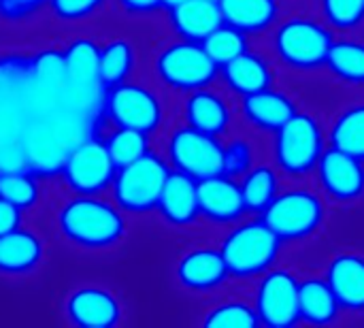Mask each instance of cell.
Wrapping results in <instances>:
<instances>
[{
  "instance_id": "cell-1",
  "label": "cell",
  "mask_w": 364,
  "mask_h": 328,
  "mask_svg": "<svg viewBox=\"0 0 364 328\" xmlns=\"http://www.w3.org/2000/svg\"><path fill=\"white\" fill-rule=\"evenodd\" d=\"M60 243L83 256H107L126 245L130 218L109 194H70L55 188L47 207Z\"/></svg>"
},
{
  "instance_id": "cell-2",
  "label": "cell",
  "mask_w": 364,
  "mask_h": 328,
  "mask_svg": "<svg viewBox=\"0 0 364 328\" xmlns=\"http://www.w3.org/2000/svg\"><path fill=\"white\" fill-rule=\"evenodd\" d=\"M98 113L107 126L134 128L156 141L175 120L173 98L145 75L102 90Z\"/></svg>"
},
{
  "instance_id": "cell-3",
  "label": "cell",
  "mask_w": 364,
  "mask_h": 328,
  "mask_svg": "<svg viewBox=\"0 0 364 328\" xmlns=\"http://www.w3.org/2000/svg\"><path fill=\"white\" fill-rule=\"evenodd\" d=\"M147 77L171 98H179L205 85H213L220 66L209 58L203 43L166 36L145 53Z\"/></svg>"
},
{
  "instance_id": "cell-4",
  "label": "cell",
  "mask_w": 364,
  "mask_h": 328,
  "mask_svg": "<svg viewBox=\"0 0 364 328\" xmlns=\"http://www.w3.org/2000/svg\"><path fill=\"white\" fill-rule=\"evenodd\" d=\"M284 241L267 226V222L258 218L239 220L220 239V252L226 263L228 275L235 282L256 280L279 258Z\"/></svg>"
},
{
  "instance_id": "cell-5",
  "label": "cell",
  "mask_w": 364,
  "mask_h": 328,
  "mask_svg": "<svg viewBox=\"0 0 364 328\" xmlns=\"http://www.w3.org/2000/svg\"><path fill=\"white\" fill-rule=\"evenodd\" d=\"M64 60V96L66 105L87 117L98 115L102 85L98 77L100 36L90 30H73L60 45Z\"/></svg>"
},
{
  "instance_id": "cell-6",
  "label": "cell",
  "mask_w": 364,
  "mask_h": 328,
  "mask_svg": "<svg viewBox=\"0 0 364 328\" xmlns=\"http://www.w3.org/2000/svg\"><path fill=\"white\" fill-rule=\"evenodd\" d=\"M171 166L158 145L139 160L115 171L109 196L130 220H145L156 213Z\"/></svg>"
},
{
  "instance_id": "cell-7",
  "label": "cell",
  "mask_w": 364,
  "mask_h": 328,
  "mask_svg": "<svg viewBox=\"0 0 364 328\" xmlns=\"http://www.w3.org/2000/svg\"><path fill=\"white\" fill-rule=\"evenodd\" d=\"M156 145L171 171L190 175L196 181L222 173V139L205 134L177 120L168 124Z\"/></svg>"
},
{
  "instance_id": "cell-8",
  "label": "cell",
  "mask_w": 364,
  "mask_h": 328,
  "mask_svg": "<svg viewBox=\"0 0 364 328\" xmlns=\"http://www.w3.org/2000/svg\"><path fill=\"white\" fill-rule=\"evenodd\" d=\"M333 41L335 34L326 21L294 15L277 26L273 34V49L284 66L299 73H311L326 64Z\"/></svg>"
},
{
  "instance_id": "cell-9",
  "label": "cell",
  "mask_w": 364,
  "mask_h": 328,
  "mask_svg": "<svg viewBox=\"0 0 364 328\" xmlns=\"http://www.w3.org/2000/svg\"><path fill=\"white\" fill-rule=\"evenodd\" d=\"M115 171L102 139L87 134L66 152L53 179L55 188L70 194H109Z\"/></svg>"
},
{
  "instance_id": "cell-10",
  "label": "cell",
  "mask_w": 364,
  "mask_h": 328,
  "mask_svg": "<svg viewBox=\"0 0 364 328\" xmlns=\"http://www.w3.org/2000/svg\"><path fill=\"white\" fill-rule=\"evenodd\" d=\"M273 134V158L279 173L290 177H305L316 171V164L326 149L324 130L318 117L296 111Z\"/></svg>"
},
{
  "instance_id": "cell-11",
  "label": "cell",
  "mask_w": 364,
  "mask_h": 328,
  "mask_svg": "<svg viewBox=\"0 0 364 328\" xmlns=\"http://www.w3.org/2000/svg\"><path fill=\"white\" fill-rule=\"evenodd\" d=\"M260 218L284 243H294L314 237L322 228L326 207L322 196L314 190L292 188L279 192Z\"/></svg>"
},
{
  "instance_id": "cell-12",
  "label": "cell",
  "mask_w": 364,
  "mask_h": 328,
  "mask_svg": "<svg viewBox=\"0 0 364 328\" xmlns=\"http://www.w3.org/2000/svg\"><path fill=\"white\" fill-rule=\"evenodd\" d=\"M64 322L75 328H115L126 320L124 299L105 284H79L70 288L60 307Z\"/></svg>"
},
{
  "instance_id": "cell-13",
  "label": "cell",
  "mask_w": 364,
  "mask_h": 328,
  "mask_svg": "<svg viewBox=\"0 0 364 328\" xmlns=\"http://www.w3.org/2000/svg\"><path fill=\"white\" fill-rule=\"evenodd\" d=\"M173 280L177 288L190 297H211L230 282V275L220 248L198 243L186 248L175 258Z\"/></svg>"
},
{
  "instance_id": "cell-14",
  "label": "cell",
  "mask_w": 364,
  "mask_h": 328,
  "mask_svg": "<svg viewBox=\"0 0 364 328\" xmlns=\"http://www.w3.org/2000/svg\"><path fill=\"white\" fill-rule=\"evenodd\" d=\"M254 310L260 324L269 328H290L301 322L296 275L288 269L262 273L254 295Z\"/></svg>"
},
{
  "instance_id": "cell-15",
  "label": "cell",
  "mask_w": 364,
  "mask_h": 328,
  "mask_svg": "<svg viewBox=\"0 0 364 328\" xmlns=\"http://www.w3.org/2000/svg\"><path fill=\"white\" fill-rule=\"evenodd\" d=\"M173 115L177 122L218 139L230 134L235 124V109L226 92L215 85H205L179 96L173 107Z\"/></svg>"
},
{
  "instance_id": "cell-16",
  "label": "cell",
  "mask_w": 364,
  "mask_h": 328,
  "mask_svg": "<svg viewBox=\"0 0 364 328\" xmlns=\"http://www.w3.org/2000/svg\"><path fill=\"white\" fill-rule=\"evenodd\" d=\"M49 260L47 237L28 222L0 235V280L21 282L38 275Z\"/></svg>"
},
{
  "instance_id": "cell-17",
  "label": "cell",
  "mask_w": 364,
  "mask_h": 328,
  "mask_svg": "<svg viewBox=\"0 0 364 328\" xmlns=\"http://www.w3.org/2000/svg\"><path fill=\"white\" fill-rule=\"evenodd\" d=\"M320 190L337 203H356L364 196V160L326 147L316 164Z\"/></svg>"
},
{
  "instance_id": "cell-18",
  "label": "cell",
  "mask_w": 364,
  "mask_h": 328,
  "mask_svg": "<svg viewBox=\"0 0 364 328\" xmlns=\"http://www.w3.org/2000/svg\"><path fill=\"white\" fill-rule=\"evenodd\" d=\"M145 47L132 32L115 30L100 34L98 77L102 90L143 75L141 70L145 68Z\"/></svg>"
},
{
  "instance_id": "cell-19",
  "label": "cell",
  "mask_w": 364,
  "mask_h": 328,
  "mask_svg": "<svg viewBox=\"0 0 364 328\" xmlns=\"http://www.w3.org/2000/svg\"><path fill=\"white\" fill-rule=\"evenodd\" d=\"M198 207L200 222L213 226H232L235 222L247 216L239 179L228 177L224 173L198 179Z\"/></svg>"
},
{
  "instance_id": "cell-20",
  "label": "cell",
  "mask_w": 364,
  "mask_h": 328,
  "mask_svg": "<svg viewBox=\"0 0 364 328\" xmlns=\"http://www.w3.org/2000/svg\"><path fill=\"white\" fill-rule=\"evenodd\" d=\"M160 224L171 231H190L200 222V207H198V181L190 175L171 171L156 213Z\"/></svg>"
},
{
  "instance_id": "cell-21",
  "label": "cell",
  "mask_w": 364,
  "mask_h": 328,
  "mask_svg": "<svg viewBox=\"0 0 364 328\" xmlns=\"http://www.w3.org/2000/svg\"><path fill=\"white\" fill-rule=\"evenodd\" d=\"M171 36L203 43L222 21L220 4L215 0H183L181 4L162 13Z\"/></svg>"
},
{
  "instance_id": "cell-22",
  "label": "cell",
  "mask_w": 364,
  "mask_h": 328,
  "mask_svg": "<svg viewBox=\"0 0 364 328\" xmlns=\"http://www.w3.org/2000/svg\"><path fill=\"white\" fill-rule=\"evenodd\" d=\"M296 113L294 100L273 85L254 94H247L239 102V115L241 120L258 130V132H275L279 130L292 115Z\"/></svg>"
},
{
  "instance_id": "cell-23",
  "label": "cell",
  "mask_w": 364,
  "mask_h": 328,
  "mask_svg": "<svg viewBox=\"0 0 364 328\" xmlns=\"http://www.w3.org/2000/svg\"><path fill=\"white\" fill-rule=\"evenodd\" d=\"M51 194L49 177L28 166L0 169V196L19 207L26 216L43 211Z\"/></svg>"
},
{
  "instance_id": "cell-24",
  "label": "cell",
  "mask_w": 364,
  "mask_h": 328,
  "mask_svg": "<svg viewBox=\"0 0 364 328\" xmlns=\"http://www.w3.org/2000/svg\"><path fill=\"white\" fill-rule=\"evenodd\" d=\"M218 81L224 85L226 92L243 98L247 94L267 90L273 85V68L269 60L252 49L243 51L228 64L220 66Z\"/></svg>"
},
{
  "instance_id": "cell-25",
  "label": "cell",
  "mask_w": 364,
  "mask_h": 328,
  "mask_svg": "<svg viewBox=\"0 0 364 328\" xmlns=\"http://www.w3.org/2000/svg\"><path fill=\"white\" fill-rule=\"evenodd\" d=\"M326 282L333 288L339 307L352 314H364V256L346 252L335 256L326 269Z\"/></svg>"
},
{
  "instance_id": "cell-26",
  "label": "cell",
  "mask_w": 364,
  "mask_h": 328,
  "mask_svg": "<svg viewBox=\"0 0 364 328\" xmlns=\"http://www.w3.org/2000/svg\"><path fill=\"white\" fill-rule=\"evenodd\" d=\"M222 21L250 34H260L279 17V0H218Z\"/></svg>"
},
{
  "instance_id": "cell-27",
  "label": "cell",
  "mask_w": 364,
  "mask_h": 328,
  "mask_svg": "<svg viewBox=\"0 0 364 328\" xmlns=\"http://www.w3.org/2000/svg\"><path fill=\"white\" fill-rule=\"evenodd\" d=\"M299 312L301 322L311 327H326L339 318L341 307L326 277H307L299 282Z\"/></svg>"
},
{
  "instance_id": "cell-28",
  "label": "cell",
  "mask_w": 364,
  "mask_h": 328,
  "mask_svg": "<svg viewBox=\"0 0 364 328\" xmlns=\"http://www.w3.org/2000/svg\"><path fill=\"white\" fill-rule=\"evenodd\" d=\"M111 11V0H49L45 19L68 32L87 30Z\"/></svg>"
},
{
  "instance_id": "cell-29",
  "label": "cell",
  "mask_w": 364,
  "mask_h": 328,
  "mask_svg": "<svg viewBox=\"0 0 364 328\" xmlns=\"http://www.w3.org/2000/svg\"><path fill=\"white\" fill-rule=\"evenodd\" d=\"M239 188L247 213L260 216L279 194V171L271 164H254L239 177Z\"/></svg>"
},
{
  "instance_id": "cell-30",
  "label": "cell",
  "mask_w": 364,
  "mask_h": 328,
  "mask_svg": "<svg viewBox=\"0 0 364 328\" xmlns=\"http://www.w3.org/2000/svg\"><path fill=\"white\" fill-rule=\"evenodd\" d=\"M100 139L115 162V166H126L141 156H145L149 149L156 147V139H151L145 132H139L134 128H124V126H107L100 132Z\"/></svg>"
},
{
  "instance_id": "cell-31",
  "label": "cell",
  "mask_w": 364,
  "mask_h": 328,
  "mask_svg": "<svg viewBox=\"0 0 364 328\" xmlns=\"http://www.w3.org/2000/svg\"><path fill=\"white\" fill-rule=\"evenodd\" d=\"M324 66L343 83L364 85V43L356 38H335Z\"/></svg>"
},
{
  "instance_id": "cell-32",
  "label": "cell",
  "mask_w": 364,
  "mask_h": 328,
  "mask_svg": "<svg viewBox=\"0 0 364 328\" xmlns=\"http://www.w3.org/2000/svg\"><path fill=\"white\" fill-rule=\"evenodd\" d=\"M331 147L348 152L364 160V102L346 107L333 122L328 132Z\"/></svg>"
},
{
  "instance_id": "cell-33",
  "label": "cell",
  "mask_w": 364,
  "mask_h": 328,
  "mask_svg": "<svg viewBox=\"0 0 364 328\" xmlns=\"http://www.w3.org/2000/svg\"><path fill=\"white\" fill-rule=\"evenodd\" d=\"M200 324L207 328H256L260 320L254 303L241 299H222L203 312Z\"/></svg>"
},
{
  "instance_id": "cell-34",
  "label": "cell",
  "mask_w": 364,
  "mask_h": 328,
  "mask_svg": "<svg viewBox=\"0 0 364 328\" xmlns=\"http://www.w3.org/2000/svg\"><path fill=\"white\" fill-rule=\"evenodd\" d=\"M203 47L218 66H224V64H228L230 60H235L237 55H241L243 51L250 49V36L245 32L228 26V23H220L203 41Z\"/></svg>"
},
{
  "instance_id": "cell-35",
  "label": "cell",
  "mask_w": 364,
  "mask_h": 328,
  "mask_svg": "<svg viewBox=\"0 0 364 328\" xmlns=\"http://www.w3.org/2000/svg\"><path fill=\"white\" fill-rule=\"evenodd\" d=\"M256 164L254 143L243 134H226L222 139V173L228 177H243Z\"/></svg>"
},
{
  "instance_id": "cell-36",
  "label": "cell",
  "mask_w": 364,
  "mask_h": 328,
  "mask_svg": "<svg viewBox=\"0 0 364 328\" xmlns=\"http://www.w3.org/2000/svg\"><path fill=\"white\" fill-rule=\"evenodd\" d=\"M320 11L335 30H356L364 23V0H320Z\"/></svg>"
},
{
  "instance_id": "cell-37",
  "label": "cell",
  "mask_w": 364,
  "mask_h": 328,
  "mask_svg": "<svg viewBox=\"0 0 364 328\" xmlns=\"http://www.w3.org/2000/svg\"><path fill=\"white\" fill-rule=\"evenodd\" d=\"M49 0H0V26L21 28L45 19Z\"/></svg>"
},
{
  "instance_id": "cell-38",
  "label": "cell",
  "mask_w": 364,
  "mask_h": 328,
  "mask_svg": "<svg viewBox=\"0 0 364 328\" xmlns=\"http://www.w3.org/2000/svg\"><path fill=\"white\" fill-rule=\"evenodd\" d=\"M32 79L30 53H2L0 55V98L23 88Z\"/></svg>"
},
{
  "instance_id": "cell-39",
  "label": "cell",
  "mask_w": 364,
  "mask_h": 328,
  "mask_svg": "<svg viewBox=\"0 0 364 328\" xmlns=\"http://www.w3.org/2000/svg\"><path fill=\"white\" fill-rule=\"evenodd\" d=\"M111 11L130 23H141L164 13L162 0H111Z\"/></svg>"
},
{
  "instance_id": "cell-40",
  "label": "cell",
  "mask_w": 364,
  "mask_h": 328,
  "mask_svg": "<svg viewBox=\"0 0 364 328\" xmlns=\"http://www.w3.org/2000/svg\"><path fill=\"white\" fill-rule=\"evenodd\" d=\"M26 222H28V216L19 207H15L13 203H9L6 199L0 196V235L11 233V231L23 226Z\"/></svg>"
},
{
  "instance_id": "cell-41",
  "label": "cell",
  "mask_w": 364,
  "mask_h": 328,
  "mask_svg": "<svg viewBox=\"0 0 364 328\" xmlns=\"http://www.w3.org/2000/svg\"><path fill=\"white\" fill-rule=\"evenodd\" d=\"M183 0H162V9L164 11H168V9H173V6H177V4H181Z\"/></svg>"
},
{
  "instance_id": "cell-42",
  "label": "cell",
  "mask_w": 364,
  "mask_h": 328,
  "mask_svg": "<svg viewBox=\"0 0 364 328\" xmlns=\"http://www.w3.org/2000/svg\"><path fill=\"white\" fill-rule=\"evenodd\" d=\"M215 2H218V0H215Z\"/></svg>"
}]
</instances>
